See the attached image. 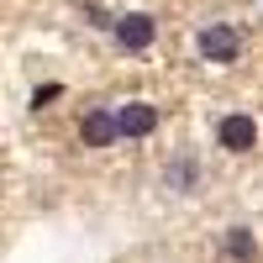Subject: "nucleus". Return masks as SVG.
I'll use <instances>...</instances> for the list:
<instances>
[{
  "mask_svg": "<svg viewBox=\"0 0 263 263\" xmlns=\"http://www.w3.org/2000/svg\"><path fill=\"white\" fill-rule=\"evenodd\" d=\"M111 37H116L121 53H147L153 37H158V16H147V11H126V16H116Z\"/></svg>",
  "mask_w": 263,
  "mask_h": 263,
  "instance_id": "obj_1",
  "label": "nucleus"
},
{
  "mask_svg": "<svg viewBox=\"0 0 263 263\" xmlns=\"http://www.w3.org/2000/svg\"><path fill=\"white\" fill-rule=\"evenodd\" d=\"M195 48H200L205 63H237V53H242V37H237V27H227V21H211V27H200Z\"/></svg>",
  "mask_w": 263,
  "mask_h": 263,
  "instance_id": "obj_2",
  "label": "nucleus"
},
{
  "mask_svg": "<svg viewBox=\"0 0 263 263\" xmlns=\"http://www.w3.org/2000/svg\"><path fill=\"white\" fill-rule=\"evenodd\" d=\"M153 126H158V105H147V100H126L116 111V132L121 137H153Z\"/></svg>",
  "mask_w": 263,
  "mask_h": 263,
  "instance_id": "obj_3",
  "label": "nucleus"
},
{
  "mask_svg": "<svg viewBox=\"0 0 263 263\" xmlns=\"http://www.w3.org/2000/svg\"><path fill=\"white\" fill-rule=\"evenodd\" d=\"M216 142H221L227 153H253V142H258L253 116H221L216 121Z\"/></svg>",
  "mask_w": 263,
  "mask_h": 263,
  "instance_id": "obj_4",
  "label": "nucleus"
},
{
  "mask_svg": "<svg viewBox=\"0 0 263 263\" xmlns=\"http://www.w3.org/2000/svg\"><path fill=\"white\" fill-rule=\"evenodd\" d=\"M79 137H84V147H111V142L121 137V132H116V116H111V111H84Z\"/></svg>",
  "mask_w": 263,
  "mask_h": 263,
  "instance_id": "obj_5",
  "label": "nucleus"
},
{
  "mask_svg": "<svg viewBox=\"0 0 263 263\" xmlns=\"http://www.w3.org/2000/svg\"><path fill=\"white\" fill-rule=\"evenodd\" d=\"M221 253H227V258H242V263H248V258L258 253V242H253V232H248V227H232V232H227V242H221Z\"/></svg>",
  "mask_w": 263,
  "mask_h": 263,
  "instance_id": "obj_6",
  "label": "nucleus"
},
{
  "mask_svg": "<svg viewBox=\"0 0 263 263\" xmlns=\"http://www.w3.org/2000/svg\"><path fill=\"white\" fill-rule=\"evenodd\" d=\"M195 179H200V163L195 158H174L168 163V184L174 190H195Z\"/></svg>",
  "mask_w": 263,
  "mask_h": 263,
  "instance_id": "obj_7",
  "label": "nucleus"
},
{
  "mask_svg": "<svg viewBox=\"0 0 263 263\" xmlns=\"http://www.w3.org/2000/svg\"><path fill=\"white\" fill-rule=\"evenodd\" d=\"M58 95H63V84H37V95H32V105L42 111V105H53Z\"/></svg>",
  "mask_w": 263,
  "mask_h": 263,
  "instance_id": "obj_8",
  "label": "nucleus"
}]
</instances>
